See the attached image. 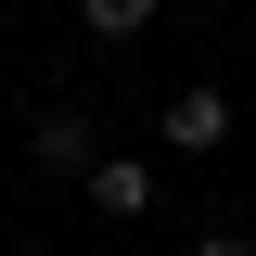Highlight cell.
I'll return each mask as SVG.
<instances>
[{
	"mask_svg": "<svg viewBox=\"0 0 256 256\" xmlns=\"http://www.w3.org/2000/svg\"><path fill=\"white\" fill-rule=\"evenodd\" d=\"M166 141H180V154H218V141H230V90H205V77H192V90L166 102Z\"/></svg>",
	"mask_w": 256,
	"mask_h": 256,
	"instance_id": "cell-2",
	"label": "cell"
},
{
	"mask_svg": "<svg viewBox=\"0 0 256 256\" xmlns=\"http://www.w3.org/2000/svg\"><path fill=\"white\" fill-rule=\"evenodd\" d=\"M141 205H154V166H141V154H102V166H90V218H116V230H128Z\"/></svg>",
	"mask_w": 256,
	"mask_h": 256,
	"instance_id": "cell-3",
	"label": "cell"
},
{
	"mask_svg": "<svg viewBox=\"0 0 256 256\" xmlns=\"http://www.w3.org/2000/svg\"><path fill=\"white\" fill-rule=\"evenodd\" d=\"M26 154L52 166V180H90V166H102V128H90V116H64V102H52V116L26 128Z\"/></svg>",
	"mask_w": 256,
	"mask_h": 256,
	"instance_id": "cell-1",
	"label": "cell"
},
{
	"mask_svg": "<svg viewBox=\"0 0 256 256\" xmlns=\"http://www.w3.org/2000/svg\"><path fill=\"white\" fill-rule=\"evenodd\" d=\"M192 256H256V244H244V230H205V244H192Z\"/></svg>",
	"mask_w": 256,
	"mask_h": 256,
	"instance_id": "cell-5",
	"label": "cell"
},
{
	"mask_svg": "<svg viewBox=\"0 0 256 256\" xmlns=\"http://www.w3.org/2000/svg\"><path fill=\"white\" fill-rule=\"evenodd\" d=\"M77 26L116 52V38H141V26H154V0H77Z\"/></svg>",
	"mask_w": 256,
	"mask_h": 256,
	"instance_id": "cell-4",
	"label": "cell"
}]
</instances>
